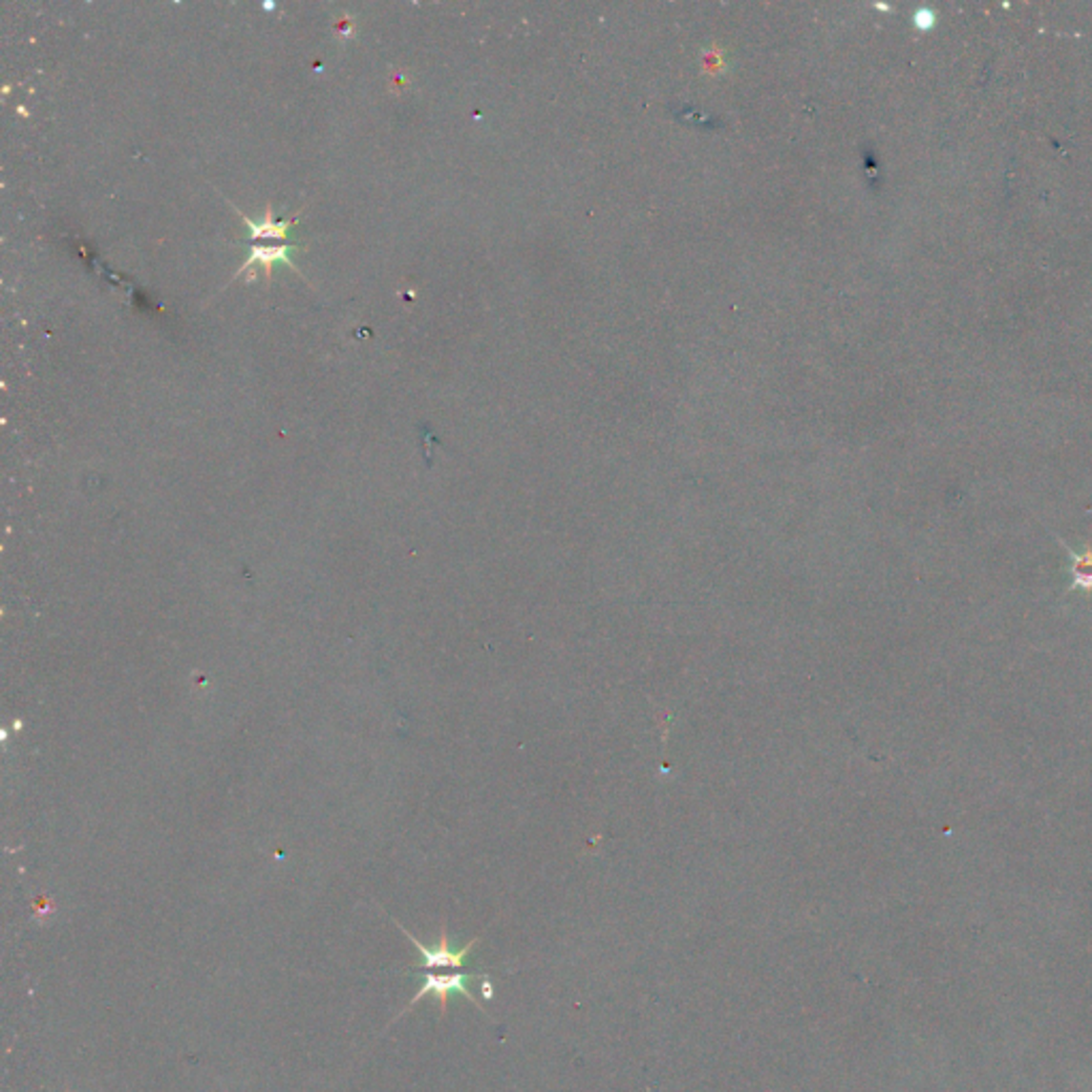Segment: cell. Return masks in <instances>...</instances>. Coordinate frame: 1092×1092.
<instances>
[{"mask_svg":"<svg viewBox=\"0 0 1092 1092\" xmlns=\"http://www.w3.org/2000/svg\"><path fill=\"white\" fill-rule=\"evenodd\" d=\"M240 216L244 218L246 226L250 228V237L252 240H287L290 228L295 226V218L292 220H273V209L271 205L268 207V212H265V218L261 220H252L247 218L246 214L240 212Z\"/></svg>","mask_w":1092,"mask_h":1092,"instance_id":"cell-4","label":"cell"},{"mask_svg":"<svg viewBox=\"0 0 1092 1092\" xmlns=\"http://www.w3.org/2000/svg\"><path fill=\"white\" fill-rule=\"evenodd\" d=\"M489 973H420V988L418 993L415 995V998L408 1003V1007L403 1009V1012L395 1017V1020H399V1017L410 1012L412 1007H415L420 998L423 996H436L438 1003H439V1016H446V1007H448V998L453 995H463L467 1001H470L474 1007H479L482 1014H486V1009L481 1007L479 998L472 995L470 990V981L472 979H484ZM489 1016V1014H486Z\"/></svg>","mask_w":1092,"mask_h":1092,"instance_id":"cell-1","label":"cell"},{"mask_svg":"<svg viewBox=\"0 0 1092 1092\" xmlns=\"http://www.w3.org/2000/svg\"><path fill=\"white\" fill-rule=\"evenodd\" d=\"M393 922H395V926H397V929H399L403 934H406L408 941H410L412 945H415V948L420 952V960L417 962V965H412V969H423V971H431V969H461V967H465L467 956H470L472 950L476 948V945L481 943V937H476V939H472L470 943H465L463 948L453 950V948H451V939H448V932H446V926H442V931H439V941H438L436 948H427V945L420 943V941L415 937V934H410L406 929H403V926H401L397 920H393Z\"/></svg>","mask_w":1092,"mask_h":1092,"instance_id":"cell-2","label":"cell"},{"mask_svg":"<svg viewBox=\"0 0 1092 1092\" xmlns=\"http://www.w3.org/2000/svg\"><path fill=\"white\" fill-rule=\"evenodd\" d=\"M297 250H299V246H252L250 256H247V261L242 265L237 275H242L247 268H252L254 263L263 265L265 275H268V278L271 275V269H273L275 263H287L299 273L297 265L292 263V254H295Z\"/></svg>","mask_w":1092,"mask_h":1092,"instance_id":"cell-3","label":"cell"},{"mask_svg":"<svg viewBox=\"0 0 1092 1092\" xmlns=\"http://www.w3.org/2000/svg\"><path fill=\"white\" fill-rule=\"evenodd\" d=\"M1073 585L1081 589H1092V550L1073 555Z\"/></svg>","mask_w":1092,"mask_h":1092,"instance_id":"cell-5","label":"cell"}]
</instances>
